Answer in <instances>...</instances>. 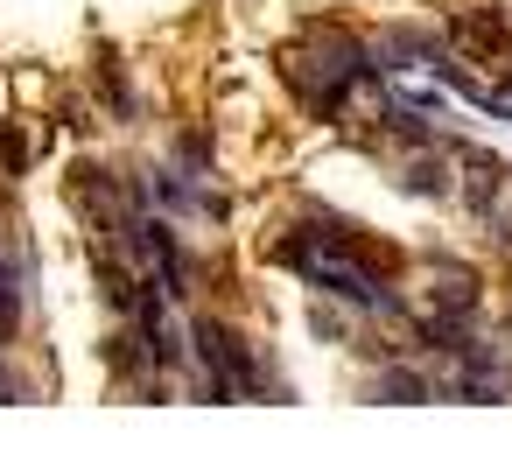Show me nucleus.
Returning <instances> with one entry per match:
<instances>
[{
    "label": "nucleus",
    "mask_w": 512,
    "mask_h": 463,
    "mask_svg": "<svg viewBox=\"0 0 512 463\" xmlns=\"http://www.w3.org/2000/svg\"><path fill=\"white\" fill-rule=\"evenodd\" d=\"M274 71L288 85V99L309 113V120H351L358 92H386V64H379V43H365L358 29L316 15L302 22V36H288L274 50Z\"/></svg>",
    "instance_id": "nucleus-1"
},
{
    "label": "nucleus",
    "mask_w": 512,
    "mask_h": 463,
    "mask_svg": "<svg viewBox=\"0 0 512 463\" xmlns=\"http://www.w3.org/2000/svg\"><path fill=\"white\" fill-rule=\"evenodd\" d=\"M260 260H267V267H288V274H302V281H309L323 302H337V309H358V316H407V302H400V281L372 274L358 253H344L337 239H323V232H316L302 211L267 225V239H260Z\"/></svg>",
    "instance_id": "nucleus-2"
},
{
    "label": "nucleus",
    "mask_w": 512,
    "mask_h": 463,
    "mask_svg": "<svg viewBox=\"0 0 512 463\" xmlns=\"http://www.w3.org/2000/svg\"><path fill=\"white\" fill-rule=\"evenodd\" d=\"M190 365L204 372V400H267L274 393V372H267L260 344L218 309L190 316Z\"/></svg>",
    "instance_id": "nucleus-3"
},
{
    "label": "nucleus",
    "mask_w": 512,
    "mask_h": 463,
    "mask_svg": "<svg viewBox=\"0 0 512 463\" xmlns=\"http://www.w3.org/2000/svg\"><path fill=\"white\" fill-rule=\"evenodd\" d=\"M442 36L463 64L477 71H498L512 57V8H498V0H463V8L442 15Z\"/></svg>",
    "instance_id": "nucleus-4"
},
{
    "label": "nucleus",
    "mask_w": 512,
    "mask_h": 463,
    "mask_svg": "<svg viewBox=\"0 0 512 463\" xmlns=\"http://www.w3.org/2000/svg\"><path fill=\"white\" fill-rule=\"evenodd\" d=\"M449 162H456V211L484 225L505 204V190H512V162L477 148V141H463V134H449Z\"/></svg>",
    "instance_id": "nucleus-5"
},
{
    "label": "nucleus",
    "mask_w": 512,
    "mask_h": 463,
    "mask_svg": "<svg viewBox=\"0 0 512 463\" xmlns=\"http://www.w3.org/2000/svg\"><path fill=\"white\" fill-rule=\"evenodd\" d=\"M421 274H428V309H449V316H484V281L470 260H449V253H421Z\"/></svg>",
    "instance_id": "nucleus-6"
},
{
    "label": "nucleus",
    "mask_w": 512,
    "mask_h": 463,
    "mask_svg": "<svg viewBox=\"0 0 512 463\" xmlns=\"http://www.w3.org/2000/svg\"><path fill=\"white\" fill-rule=\"evenodd\" d=\"M435 57H449V36H442V29H414V22H400V29L379 36V64H386V78L435 71Z\"/></svg>",
    "instance_id": "nucleus-7"
},
{
    "label": "nucleus",
    "mask_w": 512,
    "mask_h": 463,
    "mask_svg": "<svg viewBox=\"0 0 512 463\" xmlns=\"http://www.w3.org/2000/svg\"><path fill=\"white\" fill-rule=\"evenodd\" d=\"M365 400H386V407H428V400H442V379L421 372V365H407V358H379V372L365 379Z\"/></svg>",
    "instance_id": "nucleus-8"
},
{
    "label": "nucleus",
    "mask_w": 512,
    "mask_h": 463,
    "mask_svg": "<svg viewBox=\"0 0 512 463\" xmlns=\"http://www.w3.org/2000/svg\"><path fill=\"white\" fill-rule=\"evenodd\" d=\"M92 92H99V106H106L120 127H134V120H141V92H134V78H127V64H120L113 50H99V57H92Z\"/></svg>",
    "instance_id": "nucleus-9"
},
{
    "label": "nucleus",
    "mask_w": 512,
    "mask_h": 463,
    "mask_svg": "<svg viewBox=\"0 0 512 463\" xmlns=\"http://www.w3.org/2000/svg\"><path fill=\"white\" fill-rule=\"evenodd\" d=\"M169 162H176V169H190L197 183H211V176H218V148H211V134H204V127H183V134L169 141Z\"/></svg>",
    "instance_id": "nucleus-10"
},
{
    "label": "nucleus",
    "mask_w": 512,
    "mask_h": 463,
    "mask_svg": "<svg viewBox=\"0 0 512 463\" xmlns=\"http://www.w3.org/2000/svg\"><path fill=\"white\" fill-rule=\"evenodd\" d=\"M0 176H8V183L29 176V134H22V120H0Z\"/></svg>",
    "instance_id": "nucleus-11"
},
{
    "label": "nucleus",
    "mask_w": 512,
    "mask_h": 463,
    "mask_svg": "<svg viewBox=\"0 0 512 463\" xmlns=\"http://www.w3.org/2000/svg\"><path fill=\"white\" fill-rule=\"evenodd\" d=\"M8 400H29V379H22L8 358H0V407H8Z\"/></svg>",
    "instance_id": "nucleus-12"
},
{
    "label": "nucleus",
    "mask_w": 512,
    "mask_h": 463,
    "mask_svg": "<svg viewBox=\"0 0 512 463\" xmlns=\"http://www.w3.org/2000/svg\"><path fill=\"white\" fill-rule=\"evenodd\" d=\"M505 323H512V295H505Z\"/></svg>",
    "instance_id": "nucleus-13"
}]
</instances>
